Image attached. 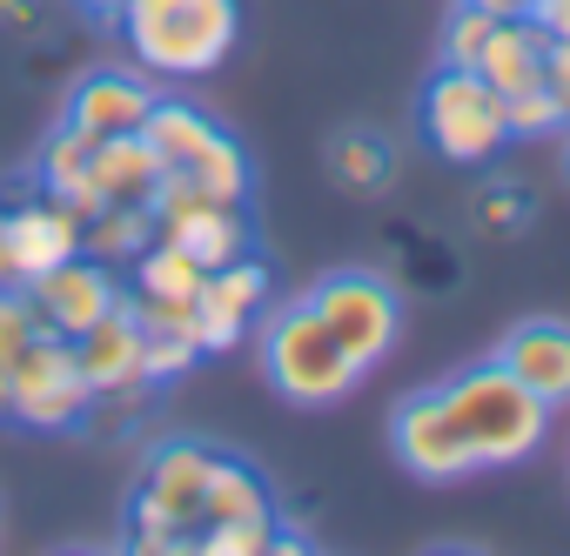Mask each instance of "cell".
Instances as JSON below:
<instances>
[{"instance_id":"obj_26","label":"cell","mask_w":570,"mask_h":556,"mask_svg":"<svg viewBox=\"0 0 570 556\" xmlns=\"http://www.w3.org/2000/svg\"><path fill=\"white\" fill-rule=\"evenodd\" d=\"M490 28H497V14H483V8H470V0H456V8L443 14V68H476Z\"/></svg>"},{"instance_id":"obj_14","label":"cell","mask_w":570,"mask_h":556,"mask_svg":"<svg viewBox=\"0 0 570 556\" xmlns=\"http://www.w3.org/2000/svg\"><path fill=\"white\" fill-rule=\"evenodd\" d=\"M497 363H503L550 416L570 409V322H557V316L517 322V329L497 342Z\"/></svg>"},{"instance_id":"obj_5","label":"cell","mask_w":570,"mask_h":556,"mask_svg":"<svg viewBox=\"0 0 570 556\" xmlns=\"http://www.w3.org/2000/svg\"><path fill=\"white\" fill-rule=\"evenodd\" d=\"M416 115H423V141H430L450 168H490V161L510 148L503 95H497L476 68H436Z\"/></svg>"},{"instance_id":"obj_18","label":"cell","mask_w":570,"mask_h":556,"mask_svg":"<svg viewBox=\"0 0 570 556\" xmlns=\"http://www.w3.org/2000/svg\"><path fill=\"white\" fill-rule=\"evenodd\" d=\"M543 48H550V34H543L530 14H510V21L490 28V41H483V54H476V75L510 101V95H523V88L543 81Z\"/></svg>"},{"instance_id":"obj_29","label":"cell","mask_w":570,"mask_h":556,"mask_svg":"<svg viewBox=\"0 0 570 556\" xmlns=\"http://www.w3.org/2000/svg\"><path fill=\"white\" fill-rule=\"evenodd\" d=\"M476 228H490V235H517V228H523V195H510V188L483 195V201H476Z\"/></svg>"},{"instance_id":"obj_3","label":"cell","mask_w":570,"mask_h":556,"mask_svg":"<svg viewBox=\"0 0 570 556\" xmlns=\"http://www.w3.org/2000/svg\"><path fill=\"white\" fill-rule=\"evenodd\" d=\"M436 389H443V403H450V416H456V429H463L476 469H517V463L537 456V443H543V429H550V409H543L497 356H490V363H470L463 376H450V383H436Z\"/></svg>"},{"instance_id":"obj_35","label":"cell","mask_w":570,"mask_h":556,"mask_svg":"<svg viewBox=\"0 0 570 556\" xmlns=\"http://www.w3.org/2000/svg\"><path fill=\"white\" fill-rule=\"evenodd\" d=\"M0 21H14V28H35V8H21V0H0Z\"/></svg>"},{"instance_id":"obj_6","label":"cell","mask_w":570,"mask_h":556,"mask_svg":"<svg viewBox=\"0 0 570 556\" xmlns=\"http://www.w3.org/2000/svg\"><path fill=\"white\" fill-rule=\"evenodd\" d=\"M88 409H95V389L75 363V342L41 329L8 363V416L21 429H75V423H88Z\"/></svg>"},{"instance_id":"obj_17","label":"cell","mask_w":570,"mask_h":556,"mask_svg":"<svg viewBox=\"0 0 570 556\" xmlns=\"http://www.w3.org/2000/svg\"><path fill=\"white\" fill-rule=\"evenodd\" d=\"M161 155L141 141V135H108L95 141V195L101 208H148L155 188H161Z\"/></svg>"},{"instance_id":"obj_16","label":"cell","mask_w":570,"mask_h":556,"mask_svg":"<svg viewBox=\"0 0 570 556\" xmlns=\"http://www.w3.org/2000/svg\"><path fill=\"white\" fill-rule=\"evenodd\" d=\"M35 188L41 195H55L61 208H75L81 221L101 208V195H95V135H81V128H55L48 141H41V155H35Z\"/></svg>"},{"instance_id":"obj_4","label":"cell","mask_w":570,"mask_h":556,"mask_svg":"<svg viewBox=\"0 0 570 556\" xmlns=\"http://www.w3.org/2000/svg\"><path fill=\"white\" fill-rule=\"evenodd\" d=\"M215 449L195 436H168L148 449L135 496H128V549L141 556H181L202 536V496H208Z\"/></svg>"},{"instance_id":"obj_12","label":"cell","mask_w":570,"mask_h":556,"mask_svg":"<svg viewBox=\"0 0 570 556\" xmlns=\"http://www.w3.org/2000/svg\"><path fill=\"white\" fill-rule=\"evenodd\" d=\"M148 108H155V81L141 68H95V75H81L68 88L61 121L95 135V141H108V135H141Z\"/></svg>"},{"instance_id":"obj_22","label":"cell","mask_w":570,"mask_h":556,"mask_svg":"<svg viewBox=\"0 0 570 556\" xmlns=\"http://www.w3.org/2000/svg\"><path fill=\"white\" fill-rule=\"evenodd\" d=\"M128 268H135V289H128V296H155V302H195L202 275H208L195 255H181V248H175V241H161V235H155Z\"/></svg>"},{"instance_id":"obj_1","label":"cell","mask_w":570,"mask_h":556,"mask_svg":"<svg viewBox=\"0 0 570 556\" xmlns=\"http://www.w3.org/2000/svg\"><path fill=\"white\" fill-rule=\"evenodd\" d=\"M115 34L148 81H202L235 54L242 8L235 0H121Z\"/></svg>"},{"instance_id":"obj_37","label":"cell","mask_w":570,"mask_h":556,"mask_svg":"<svg viewBox=\"0 0 570 556\" xmlns=\"http://www.w3.org/2000/svg\"><path fill=\"white\" fill-rule=\"evenodd\" d=\"M563 175H570V128H563Z\"/></svg>"},{"instance_id":"obj_27","label":"cell","mask_w":570,"mask_h":556,"mask_svg":"<svg viewBox=\"0 0 570 556\" xmlns=\"http://www.w3.org/2000/svg\"><path fill=\"white\" fill-rule=\"evenodd\" d=\"M202 363V349L188 336H161V329H141V369H148V389L155 383H175Z\"/></svg>"},{"instance_id":"obj_21","label":"cell","mask_w":570,"mask_h":556,"mask_svg":"<svg viewBox=\"0 0 570 556\" xmlns=\"http://www.w3.org/2000/svg\"><path fill=\"white\" fill-rule=\"evenodd\" d=\"M330 175H336V188H350V195H383V188L396 181V148H390L383 135H370V128H343V135L330 141Z\"/></svg>"},{"instance_id":"obj_2","label":"cell","mask_w":570,"mask_h":556,"mask_svg":"<svg viewBox=\"0 0 570 556\" xmlns=\"http://www.w3.org/2000/svg\"><path fill=\"white\" fill-rule=\"evenodd\" d=\"M255 356H262V376L282 403L296 409H330L343 396L363 389V369L356 356L336 342V329L309 309V296L296 302H275L255 316Z\"/></svg>"},{"instance_id":"obj_25","label":"cell","mask_w":570,"mask_h":556,"mask_svg":"<svg viewBox=\"0 0 570 556\" xmlns=\"http://www.w3.org/2000/svg\"><path fill=\"white\" fill-rule=\"evenodd\" d=\"M282 543V523L262 516V523H215L195 536V556H268Z\"/></svg>"},{"instance_id":"obj_28","label":"cell","mask_w":570,"mask_h":556,"mask_svg":"<svg viewBox=\"0 0 570 556\" xmlns=\"http://www.w3.org/2000/svg\"><path fill=\"white\" fill-rule=\"evenodd\" d=\"M35 336H41V316L28 309L21 289H8V296H0V363H14Z\"/></svg>"},{"instance_id":"obj_7","label":"cell","mask_w":570,"mask_h":556,"mask_svg":"<svg viewBox=\"0 0 570 556\" xmlns=\"http://www.w3.org/2000/svg\"><path fill=\"white\" fill-rule=\"evenodd\" d=\"M309 309L336 329V342L356 356L363 376H370V369L396 349V336H403V302H396V289L383 282L376 268H330L323 282L309 289Z\"/></svg>"},{"instance_id":"obj_10","label":"cell","mask_w":570,"mask_h":556,"mask_svg":"<svg viewBox=\"0 0 570 556\" xmlns=\"http://www.w3.org/2000/svg\"><path fill=\"white\" fill-rule=\"evenodd\" d=\"M148 215H155V235H161V241H175L181 255H195L202 268H222V261L248 255V215H242V208H228V201H208V195L181 188L175 175H161V188H155Z\"/></svg>"},{"instance_id":"obj_30","label":"cell","mask_w":570,"mask_h":556,"mask_svg":"<svg viewBox=\"0 0 570 556\" xmlns=\"http://www.w3.org/2000/svg\"><path fill=\"white\" fill-rule=\"evenodd\" d=\"M543 88L563 101V115H570V34H557L550 48H543Z\"/></svg>"},{"instance_id":"obj_32","label":"cell","mask_w":570,"mask_h":556,"mask_svg":"<svg viewBox=\"0 0 570 556\" xmlns=\"http://www.w3.org/2000/svg\"><path fill=\"white\" fill-rule=\"evenodd\" d=\"M21 289V268H14V241H8V215H0V296Z\"/></svg>"},{"instance_id":"obj_33","label":"cell","mask_w":570,"mask_h":556,"mask_svg":"<svg viewBox=\"0 0 570 556\" xmlns=\"http://www.w3.org/2000/svg\"><path fill=\"white\" fill-rule=\"evenodd\" d=\"M470 8H483V14H497V21H510V14H530V0H470Z\"/></svg>"},{"instance_id":"obj_19","label":"cell","mask_w":570,"mask_h":556,"mask_svg":"<svg viewBox=\"0 0 570 556\" xmlns=\"http://www.w3.org/2000/svg\"><path fill=\"white\" fill-rule=\"evenodd\" d=\"M262 516H275V496H268L262 469L228 456V449H215L208 496H202V529H215V523H262Z\"/></svg>"},{"instance_id":"obj_24","label":"cell","mask_w":570,"mask_h":556,"mask_svg":"<svg viewBox=\"0 0 570 556\" xmlns=\"http://www.w3.org/2000/svg\"><path fill=\"white\" fill-rule=\"evenodd\" d=\"M503 121H510V141H550V135H563L570 128V115H563V101L537 81V88H523V95H510L503 101Z\"/></svg>"},{"instance_id":"obj_11","label":"cell","mask_w":570,"mask_h":556,"mask_svg":"<svg viewBox=\"0 0 570 556\" xmlns=\"http://www.w3.org/2000/svg\"><path fill=\"white\" fill-rule=\"evenodd\" d=\"M262 309H268V261L255 248L208 268L202 289H195V342H202V356H228L255 329Z\"/></svg>"},{"instance_id":"obj_9","label":"cell","mask_w":570,"mask_h":556,"mask_svg":"<svg viewBox=\"0 0 570 556\" xmlns=\"http://www.w3.org/2000/svg\"><path fill=\"white\" fill-rule=\"evenodd\" d=\"M21 296H28V309L41 316V329H48V336H68V342H75L81 329H95L108 309L128 302L121 275H115L108 261H95V255H68V261H55L48 275H35Z\"/></svg>"},{"instance_id":"obj_13","label":"cell","mask_w":570,"mask_h":556,"mask_svg":"<svg viewBox=\"0 0 570 556\" xmlns=\"http://www.w3.org/2000/svg\"><path fill=\"white\" fill-rule=\"evenodd\" d=\"M75 363H81L95 403H135V396L148 389V369H141V322H135V309L121 302V309H108L95 329H81V336H75Z\"/></svg>"},{"instance_id":"obj_31","label":"cell","mask_w":570,"mask_h":556,"mask_svg":"<svg viewBox=\"0 0 570 556\" xmlns=\"http://www.w3.org/2000/svg\"><path fill=\"white\" fill-rule=\"evenodd\" d=\"M530 21L557 41V34H570V0H537V8H530Z\"/></svg>"},{"instance_id":"obj_23","label":"cell","mask_w":570,"mask_h":556,"mask_svg":"<svg viewBox=\"0 0 570 556\" xmlns=\"http://www.w3.org/2000/svg\"><path fill=\"white\" fill-rule=\"evenodd\" d=\"M148 241H155V215L148 208H95L81 221V255H95L108 268H128Z\"/></svg>"},{"instance_id":"obj_20","label":"cell","mask_w":570,"mask_h":556,"mask_svg":"<svg viewBox=\"0 0 570 556\" xmlns=\"http://www.w3.org/2000/svg\"><path fill=\"white\" fill-rule=\"evenodd\" d=\"M175 181L181 188H195V195H208V201H228V208H248V188H255V168H248V155H242V141L228 135V128H215V141L188 161V168H175Z\"/></svg>"},{"instance_id":"obj_15","label":"cell","mask_w":570,"mask_h":556,"mask_svg":"<svg viewBox=\"0 0 570 556\" xmlns=\"http://www.w3.org/2000/svg\"><path fill=\"white\" fill-rule=\"evenodd\" d=\"M8 215V241H14V268H21V289L35 282V275H48L55 261H68V255H81V215L75 208H61L55 195H21V201H8L0 208Z\"/></svg>"},{"instance_id":"obj_36","label":"cell","mask_w":570,"mask_h":556,"mask_svg":"<svg viewBox=\"0 0 570 556\" xmlns=\"http://www.w3.org/2000/svg\"><path fill=\"white\" fill-rule=\"evenodd\" d=\"M0 416H8V363H0Z\"/></svg>"},{"instance_id":"obj_8","label":"cell","mask_w":570,"mask_h":556,"mask_svg":"<svg viewBox=\"0 0 570 556\" xmlns=\"http://www.w3.org/2000/svg\"><path fill=\"white\" fill-rule=\"evenodd\" d=\"M390 449H396V463L416 483H463V476H476V456H470L443 389H410L390 409Z\"/></svg>"},{"instance_id":"obj_34","label":"cell","mask_w":570,"mask_h":556,"mask_svg":"<svg viewBox=\"0 0 570 556\" xmlns=\"http://www.w3.org/2000/svg\"><path fill=\"white\" fill-rule=\"evenodd\" d=\"M75 8L95 14V21H115V14H121V0H75Z\"/></svg>"}]
</instances>
